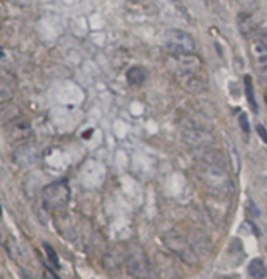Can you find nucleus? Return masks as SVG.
I'll list each match as a JSON object with an SVG mask.
<instances>
[{"label": "nucleus", "mask_w": 267, "mask_h": 279, "mask_svg": "<svg viewBox=\"0 0 267 279\" xmlns=\"http://www.w3.org/2000/svg\"><path fill=\"white\" fill-rule=\"evenodd\" d=\"M198 174L216 194H225L233 190V182L223 165L198 162Z\"/></svg>", "instance_id": "nucleus-1"}, {"label": "nucleus", "mask_w": 267, "mask_h": 279, "mask_svg": "<svg viewBox=\"0 0 267 279\" xmlns=\"http://www.w3.org/2000/svg\"><path fill=\"white\" fill-rule=\"evenodd\" d=\"M69 198L71 190L66 180H58V182L50 184L43 190V204L50 212L65 209L68 206Z\"/></svg>", "instance_id": "nucleus-2"}, {"label": "nucleus", "mask_w": 267, "mask_h": 279, "mask_svg": "<svg viewBox=\"0 0 267 279\" xmlns=\"http://www.w3.org/2000/svg\"><path fill=\"white\" fill-rule=\"evenodd\" d=\"M164 46L173 57L175 55H187V54H194L195 41L189 33L173 28V30L165 32Z\"/></svg>", "instance_id": "nucleus-3"}, {"label": "nucleus", "mask_w": 267, "mask_h": 279, "mask_svg": "<svg viewBox=\"0 0 267 279\" xmlns=\"http://www.w3.org/2000/svg\"><path fill=\"white\" fill-rule=\"evenodd\" d=\"M126 271H128L134 279H151L153 276L151 263L142 250H135L128 256Z\"/></svg>", "instance_id": "nucleus-4"}, {"label": "nucleus", "mask_w": 267, "mask_h": 279, "mask_svg": "<svg viewBox=\"0 0 267 279\" xmlns=\"http://www.w3.org/2000/svg\"><path fill=\"white\" fill-rule=\"evenodd\" d=\"M165 242L167 246L172 250L175 254H178L182 260H185L187 263H195L197 258H195V253L192 251V246L190 243L185 240L182 236H179L178 232H168L165 236Z\"/></svg>", "instance_id": "nucleus-5"}, {"label": "nucleus", "mask_w": 267, "mask_h": 279, "mask_svg": "<svg viewBox=\"0 0 267 279\" xmlns=\"http://www.w3.org/2000/svg\"><path fill=\"white\" fill-rule=\"evenodd\" d=\"M176 80L185 91L192 94L203 93L207 88L206 79L201 77L198 72H185V71H178L176 72Z\"/></svg>", "instance_id": "nucleus-6"}, {"label": "nucleus", "mask_w": 267, "mask_h": 279, "mask_svg": "<svg viewBox=\"0 0 267 279\" xmlns=\"http://www.w3.org/2000/svg\"><path fill=\"white\" fill-rule=\"evenodd\" d=\"M184 141H185V145H189L194 149H204V148L212 146L214 137L204 129H200V127H190V129L184 130Z\"/></svg>", "instance_id": "nucleus-7"}, {"label": "nucleus", "mask_w": 267, "mask_h": 279, "mask_svg": "<svg viewBox=\"0 0 267 279\" xmlns=\"http://www.w3.org/2000/svg\"><path fill=\"white\" fill-rule=\"evenodd\" d=\"M261 24V18L258 13L248 11V13H241L239 14V28L244 35H248L259 27Z\"/></svg>", "instance_id": "nucleus-8"}, {"label": "nucleus", "mask_w": 267, "mask_h": 279, "mask_svg": "<svg viewBox=\"0 0 267 279\" xmlns=\"http://www.w3.org/2000/svg\"><path fill=\"white\" fill-rule=\"evenodd\" d=\"M126 79H128V82L131 85L138 86L148 79V72L143 66H132L128 71V74H126Z\"/></svg>", "instance_id": "nucleus-9"}, {"label": "nucleus", "mask_w": 267, "mask_h": 279, "mask_svg": "<svg viewBox=\"0 0 267 279\" xmlns=\"http://www.w3.org/2000/svg\"><path fill=\"white\" fill-rule=\"evenodd\" d=\"M251 54H253V57L258 63L266 64L267 63V44L263 41H255L253 44H251Z\"/></svg>", "instance_id": "nucleus-10"}, {"label": "nucleus", "mask_w": 267, "mask_h": 279, "mask_svg": "<svg viewBox=\"0 0 267 279\" xmlns=\"http://www.w3.org/2000/svg\"><path fill=\"white\" fill-rule=\"evenodd\" d=\"M13 94H14V84H11L8 79L0 77V104L11 99Z\"/></svg>", "instance_id": "nucleus-11"}, {"label": "nucleus", "mask_w": 267, "mask_h": 279, "mask_svg": "<svg viewBox=\"0 0 267 279\" xmlns=\"http://www.w3.org/2000/svg\"><path fill=\"white\" fill-rule=\"evenodd\" d=\"M248 275L255 279H263L266 276V265L261 259H253L248 263Z\"/></svg>", "instance_id": "nucleus-12"}, {"label": "nucleus", "mask_w": 267, "mask_h": 279, "mask_svg": "<svg viewBox=\"0 0 267 279\" xmlns=\"http://www.w3.org/2000/svg\"><path fill=\"white\" fill-rule=\"evenodd\" d=\"M244 85H245V94L250 107L253 108V111H258V105H256V99H255V89H253V82H251L250 75H245L244 77Z\"/></svg>", "instance_id": "nucleus-13"}, {"label": "nucleus", "mask_w": 267, "mask_h": 279, "mask_svg": "<svg viewBox=\"0 0 267 279\" xmlns=\"http://www.w3.org/2000/svg\"><path fill=\"white\" fill-rule=\"evenodd\" d=\"M44 250H46L47 258H49V260L52 262V265H54L55 268H60V260H58V256H57V253H55L54 248H52L50 245H47V243H44Z\"/></svg>", "instance_id": "nucleus-14"}, {"label": "nucleus", "mask_w": 267, "mask_h": 279, "mask_svg": "<svg viewBox=\"0 0 267 279\" xmlns=\"http://www.w3.org/2000/svg\"><path fill=\"white\" fill-rule=\"evenodd\" d=\"M239 124H241V127H242V130L244 132H250V124H248V119H247V116L245 115H244V113H242V115L239 116Z\"/></svg>", "instance_id": "nucleus-15"}, {"label": "nucleus", "mask_w": 267, "mask_h": 279, "mask_svg": "<svg viewBox=\"0 0 267 279\" xmlns=\"http://www.w3.org/2000/svg\"><path fill=\"white\" fill-rule=\"evenodd\" d=\"M256 132L259 133V137L263 138V141L267 143V132H266L264 127H263V126H256Z\"/></svg>", "instance_id": "nucleus-16"}, {"label": "nucleus", "mask_w": 267, "mask_h": 279, "mask_svg": "<svg viewBox=\"0 0 267 279\" xmlns=\"http://www.w3.org/2000/svg\"><path fill=\"white\" fill-rule=\"evenodd\" d=\"M259 75H261L263 80H267V63L259 67Z\"/></svg>", "instance_id": "nucleus-17"}, {"label": "nucleus", "mask_w": 267, "mask_h": 279, "mask_svg": "<svg viewBox=\"0 0 267 279\" xmlns=\"http://www.w3.org/2000/svg\"><path fill=\"white\" fill-rule=\"evenodd\" d=\"M3 55H5V52H3L2 47H0V58H3Z\"/></svg>", "instance_id": "nucleus-18"}, {"label": "nucleus", "mask_w": 267, "mask_h": 279, "mask_svg": "<svg viewBox=\"0 0 267 279\" xmlns=\"http://www.w3.org/2000/svg\"><path fill=\"white\" fill-rule=\"evenodd\" d=\"M264 101H266V104H267V89H266V93H264Z\"/></svg>", "instance_id": "nucleus-19"}, {"label": "nucleus", "mask_w": 267, "mask_h": 279, "mask_svg": "<svg viewBox=\"0 0 267 279\" xmlns=\"http://www.w3.org/2000/svg\"><path fill=\"white\" fill-rule=\"evenodd\" d=\"M0 215H2V207H0Z\"/></svg>", "instance_id": "nucleus-20"}, {"label": "nucleus", "mask_w": 267, "mask_h": 279, "mask_svg": "<svg viewBox=\"0 0 267 279\" xmlns=\"http://www.w3.org/2000/svg\"><path fill=\"white\" fill-rule=\"evenodd\" d=\"M204 2H209V0H204Z\"/></svg>", "instance_id": "nucleus-21"}, {"label": "nucleus", "mask_w": 267, "mask_h": 279, "mask_svg": "<svg viewBox=\"0 0 267 279\" xmlns=\"http://www.w3.org/2000/svg\"><path fill=\"white\" fill-rule=\"evenodd\" d=\"M44 279H49V278H44Z\"/></svg>", "instance_id": "nucleus-22"}]
</instances>
